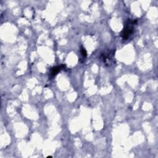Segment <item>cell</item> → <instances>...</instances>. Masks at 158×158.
I'll list each match as a JSON object with an SVG mask.
<instances>
[{
    "instance_id": "obj_3",
    "label": "cell",
    "mask_w": 158,
    "mask_h": 158,
    "mask_svg": "<svg viewBox=\"0 0 158 158\" xmlns=\"http://www.w3.org/2000/svg\"><path fill=\"white\" fill-rule=\"evenodd\" d=\"M80 51H81V53H82V56L83 57H86L87 56V51H86V50L85 48H84L83 47H81V50H80Z\"/></svg>"
},
{
    "instance_id": "obj_2",
    "label": "cell",
    "mask_w": 158,
    "mask_h": 158,
    "mask_svg": "<svg viewBox=\"0 0 158 158\" xmlns=\"http://www.w3.org/2000/svg\"><path fill=\"white\" fill-rule=\"evenodd\" d=\"M65 67V65L64 64H61L59 66H56V67H54L51 69L50 72V75L51 77H54L59 72H60L62 69H64Z\"/></svg>"
},
{
    "instance_id": "obj_1",
    "label": "cell",
    "mask_w": 158,
    "mask_h": 158,
    "mask_svg": "<svg viewBox=\"0 0 158 158\" xmlns=\"http://www.w3.org/2000/svg\"><path fill=\"white\" fill-rule=\"evenodd\" d=\"M136 20H132L130 19H128L126 22L123 30L121 32V36L123 40H126L130 37L134 32V25L136 23Z\"/></svg>"
}]
</instances>
